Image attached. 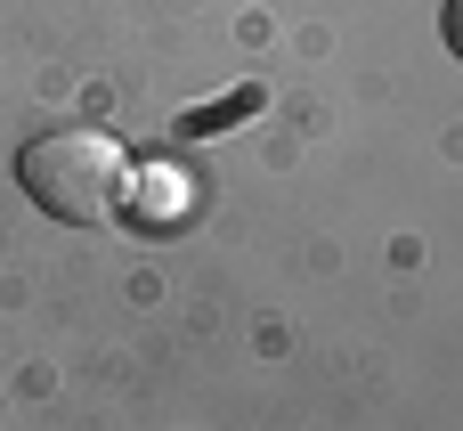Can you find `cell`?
Listing matches in <instances>:
<instances>
[{"mask_svg": "<svg viewBox=\"0 0 463 431\" xmlns=\"http://www.w3.org/2000/svg\"><path fill=\"white\" fill-rule=\"evenodd\" d=\"M16 179H24V196H33L49 220H65V228H106V220L122 212L130 155H122V139H106V130H41V139H24V155H16Z\"/></svg>", "mask_w": 463, "mask_h": 431, "instance_id": "1", "label": "cell"}, {"mask_svg": "<svg viewBox=\"0 0 463 431\" xmlns=\"http://www.w3.org/2000/svg\"><path fill=\"white\" fill-rule=\"evenodd\" d=\"M439 33H448V49L463 57V0H448V16H439Z\"/></svg>", "mask_w": 463, "mask_h": 431, "instance_id": "2", "label": "cell"}]
</instances>
